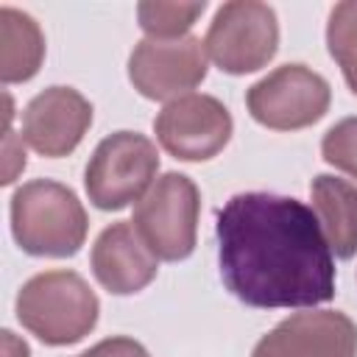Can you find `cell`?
<instances>
[{
  "label": "cell",
  "instance_id": "6da1fadb",
  "mask_svg": "<svg viewBox=\"0 0 357 357\" xmlns=\"http://www.w3.org/2000/svg\"><path fill=\"white\" fill-rule=\"evenodd\" d=\"M218 262L248 307H315L335 296V262L310 206L273 192H243L218 212Z\"/></svg>",
  "mask_w": 357,
  "mask_h": 357
},
{
  "label": "cell",
  "instance_id": "7a4b0ae2",
  "mask_svg": "<svg viewBox=\"0 0 357 357\" xmlns=\"http://www.w3.org/2000/svg\"><path fill=\"white\" fill-rule=\"evenodd\" d=\"M11 231L25 254L73 257L86 237V212L70 187L36 178L11 198Z\"/></svg>",
  "mask_w": 357,
  "mask_h": 357
},
{
  "label": "cell",
  "instance_id": "3957f363",
  "mask_svg": "<svg viewBox=\"0 0 357 357\" xmlns=\"http://www.w3.org/2000/svg\"><path fill=\"white\" fill-rule=\"evenodd\" d=\"M17 318L47 346L78 343L98 321V296L73 271H45L22 284Z\"/></svg>",
  "mask_w": 357,
  "mask_h": 357
},
{
  "label": "cell",
  "instance_id": "277c9868",
  "mask_svg": "<svg viewBox=\"0 0 357 357\" xmlns=\"http://www.w3.org/2000/svg\"><path fill=\"white\" fill-rule=\"evenodd\" d=\"M156 170V145L137 131H117L95 148L86 165V195L98 209H123L151 190Z\"/></svg>",
  "mask_w": 357,
  "mask_h": 357
},
{
  "label": "cell",
  "instance_id": "5b68a950",
  "mask_svg": "<svg viewBox=\"0 0 357 357\" xmlns=\"http://www.w3.org/2000/svg\"><path fill=\"white\" fill-rule=\"evenodd\" d=\"M198 187L181 173H165L151 184L134 209V229L156 259H184L195 248Z\"/></svg>",
  "mask_w": 357,
  "mask_h": 357
},
{
  "label": "cell",
  "instance_id": "8992f818",
  "mask_svg": "<svg viewBox=\"0 0 357 357\" xmlns=\"http://www.w3.org/2000/svg\"><path fill=\"white\" fill-rule=\"evenodd\" d=\"M279 45V25L271 6L257 0L223 3L206 31L204 47L209 59L231 75L265 67Z\"/></svg>",
  "mask_w": 357,
  "mask_h": 357
},
{
  "label": "cell",
  "instance_id": "52a82bcc",
  "mask_svg": "<svg viewBox=\"0 0 357 357\" xmlns=\"http://www.w3.org/2000/svg\"><path fill=\"white\" fill-rule=\"evenodd\" d=\"M257 123L276 131H296L318 123L329 109V84L304 64H282L245 95Z\"/></svg>",
  "mask_w": 357,
  "mask_h": 357
},
{
  "label": "cell",
  "instance_id": "ba28073f",
  "mask_svg": "<svg viewBox=\"0 0 357 357\" xmlns=\"http://www.w3.org/2000/svg\"><path fill=\"white\" fill-rule=\"evenodd\" d=\"M134 89L151 100L178 98L206 78V47L195 36L142 39L128 59Z\"/></svg>",
  "mask_w": 357,
  "mask_h": 357
},
{
  "label": "cell",
  "instance_id": "9c48e42d",
  "mask_svg": "<svg viewBox=\"0 0 357 357\" xmlns=\"http://www.w3.org/2000/svg\"><path fill=\"white\" fill-rule=\"evenodd\" d=\"M153 128L167 153L184 162H204L229 142L231 114L212 95H184L159 112Z\"/></svg>",
  "mask_w": 357,
  "mask_h": 357
},
{
  "label": "cell",
  "instance_id": "30bf717a",
  "mask_svg": "<svg viewBox=\"0 0 357 357\" xmlns=\"http://www.w3.org/2000/svg\"><path fill=\"white\" fill-rule=\"evenodd\" d=\"M251 357H357V326L335 310L296 312L276 324Z\"/></svg>",
  "mask_w": 357,
  "mask_h": 357
},
{
  "label": "cell",
  "instance_id": "8fae6325",
  "mask_svg": "<svg viewBox=\"0 0 357 357\" xmlns=\"http://www.w3.org/2000/svg\"><path fill=\"white\" fill-rule=\"evenodd\" d=\"M92 123L89 100L73 86L39 92L22 112V139L42 156H67Z\"/></svg>",
  "mask_w": 357,
  "mask_h": 357
},
{
  "label": "cell",
  "instance_id": "7c38bea8",
  "mask_svg": "<svg viewBox=\"0 0 357 357\" xmlns=\"http://www.w3.org/2000/svg\"><path fill=\"white\" fill-rule=\"evenodd\" d=\"M92 273L114 296H131L156 276V254L145 245L134 223H112L92 245Z\"/></svg>",
  "mask_w": 357,
  "mask_h": 357
},
{
  "label": "cell",
  "instance_id": "4fadbf2b",
  "mask_svg": "<svg viewBox=\"0 0 357 357\" xmlns=\"http://www.w3.org/2000/svg\"><path fill=\"white\" fill-rule=\"evenodd\" d=\"M315 218L335 257L349 259L357 251V187L337 176H318L310 187Z\"/></svg>",
  "mask_w": 357,
  "mask_h": 357
},
{
  "label": "cell",
  "instance_id": "5bb4252c",
  "mask_svg": "<svg viewBox=\"0 0 357 357\" xmlns=\"http://www.w3.org/2000/svg\"><path fill=\"white\" fill-rule=\"evenodd\" d=\"M42 56L45 36L39 25L17 8H0V78L6 84L28 81L36 75Z\"/></svg>",
  "mask_w": 357,
  "mask_h": 357
},
{
  "label": "cell",
  "instance_id": "9a60e30c",
  "mask_svg": "<svg viewBox=\"0 0 357 357\" xmlns=\"http://www.w3.org/2000/svg\"><path fill=\"white\" fill-rule=\"evenodd\" d=\"M326 45L332 59L343 67L346 84L357 95V3H337L332 8Z\"/></svg>",
  "mask_w": 357,
  "mask_h": 357
},
{
  "label": "cell",
  "instance_id": "2e32d148",
  "mask_svg": "<svg viewBox=\"0 0 357 357\" xmlns=\"http://www.w3.org/2000/svg\"><path fill=\"white\" fill-rule=\"evenodd\" d=\"M206 3H139L137 17L151 39H178L204 14Z\"/></svg>",
  "mask_w": 357,
  "mask_h": 357
},
{
  "label": "cell",
  "instance_id": "e0dca14e",
  "mask_svg": "<svg viewBox=\"0 0 357 357\" xmlns=\"http://www.w3.org/2000/svg\"><path fill=\"white\" fill-rule=\"evenodd\" d=\"M321 153L329 165H335L357 178V117H346V120L335 123L324 134Z\"/></svg>",
  "mask_w": 357,
  "mask_h": 357
},
{
  "label": "cell",
  "instance_id": "ac0fdd59",
  "mask_svg": "<svg viewBox=\"0 0 357 357\" xmlns=\"http://www.w3.org/2000/svg\"><path fill=\"white\" fill-rule=\"evenodd\" d=\"M81 357H151L145 351L142 343L131 340V337H106L100 343H95L89 351H84Z\"/></svg>",
  "mask_w": 357,
  "mask_h": 357
},
{
  "label": "cell",
  "instance_id": "d6986e66",
  "mask_svg": "<svg viewBox=\"0 0 357 357\" xmlns=\"http://www.w3.org/2000/svg\"><path fill=\"white\" fill-rule=\"evenodd\" d=\"M3 343H6V357H28V346L17 340L11 332H3Z\"/></svg>",
  "mask_w": 357,
  "mask_h": 357
}]
</instances>
